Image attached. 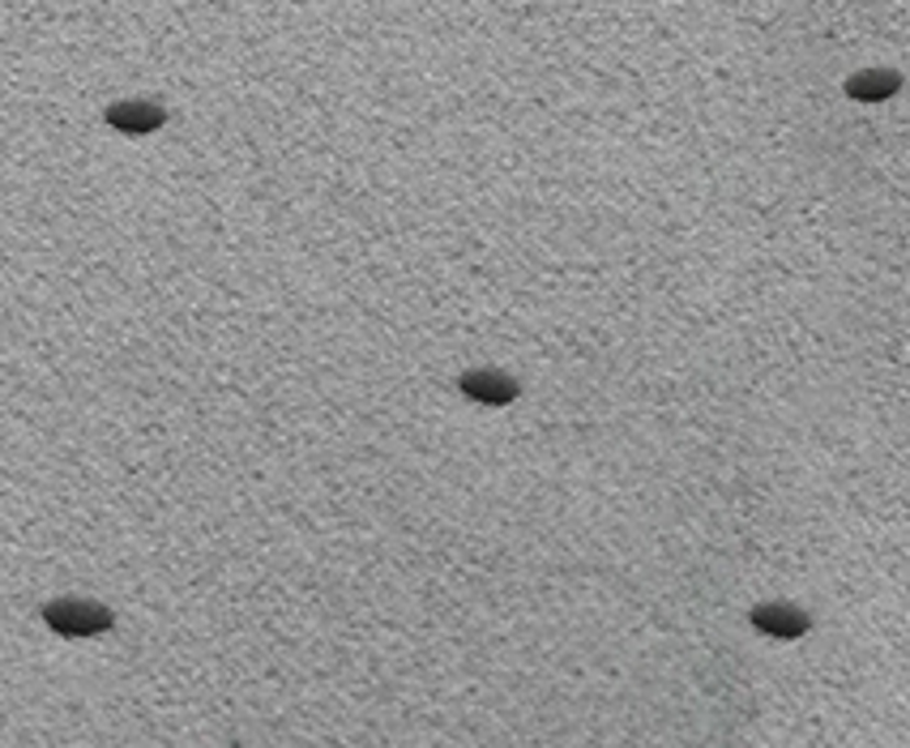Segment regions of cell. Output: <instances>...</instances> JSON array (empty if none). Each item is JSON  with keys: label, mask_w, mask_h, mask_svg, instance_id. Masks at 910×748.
Returning <instances> with one entry per match:
<instances>
[{"label": "cell", "mask_w": 910, "mask_h": 748, "mask_svg": "<svg viewBox=\"0 0 910 748\" xmlns=\"http://www.w3.org/2000/svg\"><path fill=\"white\" fill-rule=\"evenodd\" d=\"M752 625L769 637H804L808 633V616L791 607V603H761L752 607Z\"/></svg>", "instance_id": "obj_4"}, {"label": "cell", "mask_w": 910, "mask_h": 748, "mask_svg": "<svg viewBox=\"0 0 910 748\" xmlns=\"http://www.w3.org/2000/svg\"><path fill=\"white\" fill-rule=\"evenodd\" d=\"M462 394L483 402V406H509L517 398V381L509 372H496V368H471L462 377Z\"/></svg>", "instance_id": "obj_2"}, {"label": "cell", "mask_w": 910, "mask_h": 748, "mask_svg": "<svg viewBox=\"0 0 910 748\" xmlns=\"http://www.w3.org/2000/svg\"><path fill=\"white\" fill-rule=\"evenodd\" d=\"M898 86H902V78L894 69H868V74H855L846 81V94L860 99V103H880V99L898 94Z\"/></svg>", "instance_id": "obj_5"}, {"label": "cell", "mask_w": 910, "mask_h": 748, "mask_svg": "<svg viewBox=\"0 0 910 748\" xmlns=\"http://www.w3.org/2000/svg\"><path fill=\"white\" fill-rule=\"evenodd\" d=\"M162 120H167V112H162L159 103H150V99H124V103H112L108 108V124L120 129V133H133V137L162 129Z\"/></svg>", "instance_id": "obj_3"}, {"label": "cell", "mask_w": 910, "mask_h": 748, "mask_svg": "<svg viewBox=\"0 0 910 748\" xmlns=\"http://www.w3.org/2000/svg\"><path fill=\"white\" fill-rule=\"evenodd\" d=\"M43 621L65 637H94V633L112 629V612L103 603H90V599H56L43 607Z\"/></svg>", "instance_id": "obj_1"}]
</instances>
